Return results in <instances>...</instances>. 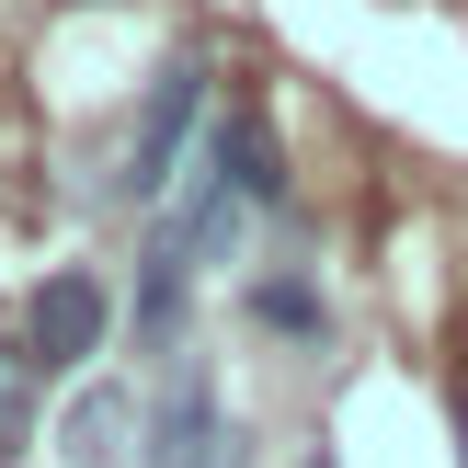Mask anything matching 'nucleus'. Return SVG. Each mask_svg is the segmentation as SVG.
Wrapping results in <instances>:
<instances>
[{
  "label": "nucleus",
  "mask_w": 468,
  "mask_h": 468,
  "mask_svg": "<svg viewBox=\"0 0 468 468\" xmlns=\"http://www.w3.org/2000/svg\"><path fill=\"white\" fill-rule=\"evenodd\" d=\"M195 468H251V434H240V423H218V434H206V457H195Z\"/></svg>",
  "instance_id": "obj_8"
},
{
  "label": "nucleus",
  "mask_w": 468,
  "mask_h": 468,
  "mask_svg": "<svg viewBox=\"0 0 468 468\" xmlns=\"http://www.w3.org/2000/svg\"><path fill=\"white\" fill-rule=\"evenodd\" d=\"M218 423H229V411H218V388H206V366L172 355V388L149 400V446H137V468H195Z\"/></svg>",
  "instance_id": "obj_3"
},
{
  "label": "nucleus",
  "mask_w": 468,
  "mask_h": 468,
  "mask_svg": "<svg viewBox=\"0 0 468 468\" xmlns=\"http://www.w3.org/2000/svg\"><path fill=\"white\" fill-rule=\"evenodd\" d=\"M103 332H114L103 274H46L35 309H23V366H35V378H69V366L103 355Z\"/></svg>",
  "instance_id": "obj_2"
},
{
  "label": "nucleus",
  "mask_w": 468,
  "mask_h": 468,
  "mask_svg": "<svg viewBox=\"0 0 468 468\" xmlns=\"http://www.w3.org/2000/svg\"><path fill=\"white\" fill-rule=\"evenodd\" d=\"M251 320H274V332H320V286H297V274H263V286H251Z\"/></svg>",
  "instance_id": "obj_7"
},
{
  "label": "nucleus",
  "mask_w": 468,
  "mask_h": 468,
  "mask_svg": "<svg viewBox=\"0 0 468 468\" xmlns=\"http://www.w3.org/2000/svg\"><path fill=\"white\" fill-rule=\"evenodd\" d=\"M172 332H183V251L160 240V251H149V286H137V343L172 355Z\"/></svg>",
  "instance_id": "obj_6"
},
{
  "label": "nucleus",
  "mask_w": 468,
  "mask_h": 468,
  "mask_svg": "<svg viewBox=\"0 0 468 468\" xmlns=\"http://www.w3.org/2000/svg\"><path fill=\"white\" fill-rule=\"evenodd\" d=\"M126 434H149L137 423V388H80L58 446H69V468H126Z\"/></svg>",
  "instance_id": "obj_5"
},
{
  "label": "nucleus",
  "mask_w": 468,
  "mask_h": 468,
  "mask_svg": "<svg viewBox=\"0 0 468 468\" xmlns=\"http://www.w3.org/2000/svg\"><path fill=\"white\" fill-rule=\"evenodd\" d=\"M195 126H218V114H206V69L172 58L149 80V103H137V126H126V172H114V183H126V195H160V183L183 172V137H195Z\"/></svg>",
  "instance_id": "obj_1"
},
{
  "label": "nucleus",
  "mask_w": 468,
  "mask_h": 468,
  "mask_svg": "<svg viewBox=\"0 0 468 468\" xmlns=\"http://www.w3.org/2000/svg\"><path fill=\"white\" fill-rule=\"evenodd\" d=\"M309 468H332V457H309Z\"/></svg>",
  "instance_id": "obj_9"
},
{
  "label": "nucleus",
  "mask_w": 468,
  "mask_h": 468,
  "mask_svg": "<svg viewBox=\"0 0 468 468\" xmlns=\"http://www.w3.org/2000/svg\"><path fill=\"white\" fill-rule=\"evenodd\" d=\"M206 160H218V183L240 206H286V149H274V126L251 103H229L218 126H206Z\"/></svg>",
  "instance_id": "obj_4"
}]
</instances>
